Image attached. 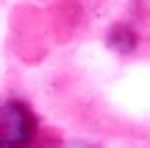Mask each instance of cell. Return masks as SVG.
<instances>
[{"label":"cell","mask_w":150,"mask_h":148,"mask_svg":"<svg viewBox=\"0 0 150 148\" xmlns=\"http://www.w3.org/2000/svg\"><path fill=\"white\" fill-rule=\"evenodd\" d=\"M33 134V115L22 104L0 109V148H22Z\"/></svg>","instance_id":"obj_1"}]
</instances>
